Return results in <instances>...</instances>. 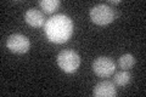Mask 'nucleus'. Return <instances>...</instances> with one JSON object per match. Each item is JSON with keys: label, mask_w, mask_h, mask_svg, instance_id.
<instances>
[{"label": "nucleus", "mask_w": 146, "mask_h": 97, "mask_svg": "<svg viewBox=\"0 0 146 97\" xmlns=\"http://www.w3.org/2000/svg\"><path fill=\"white\" fill-rule=\"evenodd\" d=\"M44 30L51 43L63 44L67 43L73 34V22L68 16L57 13L46 20Z\"/></svg>", "instance_id": "obj_1"}, {"label": "nucleus", "mask_w": 146, "mask_h": 97, "mask_svg": "<svg viewBox=\"0 0 146 97\" xmlns=\"http://www.w3.org/2000/svg\"><path fill=\"white\" fill-rule=\"evenodd\" d=\"M90 18L99 26L110 24L115 20V10L106 4H99L90 9Z\"/></svg>", "instance_id": "obj_2"}, {"label": "nucleus", "mask_w": 146, "mask_h": 97, "mask_svg": "<svg viewBox=\"0 0 146 97\" xmlns=\"http://www.w3.org/2000/svg\"><path fill=\"white\" fill-rule=\"evenodd\" d=\"M57 64L63 72L74 73L79 68L80 57L72 50H63L57 55Z\"/></svg>", "instance_id": "obj_3"}, {"label": "nucleus", "mask_w": 146, "mask_h": 97, "mask_svg": "<svg viewBox=\"0 0 146 97\" xmlns=\"http://www.w3.org/2000/svg\"><path fill=\"white\" fill-rule=\"evenodd\" d=\"M29 39L27 38L26 35L16 33V34H11L6 40V48L10 50L13 53H26L29 50Z\"/></svg>", "instance_id": "obj_4"}, {"label": "nucleus", "mask_w": 146, "mask_h": 97, "mask_svg": "<svg viewBox=\"0 0 146 97\" xmlns=\"http://www.w3.org/2000/svg\"><path fill=\"white\" fill-rule=\"evenodd\" d=\"M93 71L96 75L106 78L112 75V73H115L116 64L111 58L101 56V57L95 58V61L93 62Z\"/></svg>", "instance_id": "obj_5"}, {"label": "nucleus", "mask_w": 146, "mask_h": 97, "mask_svg": "<svg viewBox=\"0 0 146 97\" xmlns=\"http://www.w3.org/2000/svg\"><path fill=\"white\" fill-rule=\"evenodd\" d=\"M93 95L95 97H115L117 95L115 82L108 81V80L99 82V84L94 87Z\"/></svg>", "instance_id": "obj_6"}, {"label": "nucleus", "mask_w": 146, "mask_h": 97, "mask_svg": "<svg viewBox=\"0 0 146 97\" xmlns=\"http://www.w3.org/2000/svg\"><path fill=\"white\" fill-rule=\"evenodd\" d=\"M25 20L32 27H42L44 24L45 18H44L43 12H40L39 10H36V9L32 7V9H28V10L26 11V13H25Z\"/></svg>", "instance_id": "obj_7"}, {"label": "nucleus", "mask_w": 146, "mask_h": 97, "mask_svg": "<svg viewBox=\"0 0 146 97\" xmlns=\"http://www.w3.org/2000/svg\"><path fill=\"white\" fill-rule=\"evenodd\" d=\"M131 79V75L128 71H121V72H117L115 77H113V82L118 86H125L130 82Z\"/></svg>", "instance_id": "obj_8"}, {"label": "nucleus", "mask_w": 146, "mask_h": 97, "mask_svg": "<svg viewBox=\"0 0 146 97\" xmlns=\"http://www.w3.org/2000/svg\"><path fill=\"white\" fill-rule=\"evenodd\" d=\"M118 64L123 71H128L135 64V57L131 53H124L118 58Z\"/></svg>", "instance_id": "obj_9"}, {"label": "nucleus", "mask_w": 146, "mask_h": 97, "mask_svg": "<svg viewBox=\"0 0 146 97\" xmlns=\"http://www.w3.org/2000/svg\"><path fill=\"white\" fill-rule=\"evenodd\" d=\"M40 7L44 10V12L46 13H52L60 7L61 3L58 0H40L39 1Z\"/></svg>", "instance_id": "obj_10"}, {"label": "nucleus", "mask_w": 146, "mask_h": 97, "mask_svg": "<svg viewBox=\"0 0 146 97\" xmlns=\"http://www.w3.org/2000/svg\"><path fill=\"white\" fill-rule=\"evenodd\" d=\"M119 3L121 1H118V0H115V1H112V0H111V4H113V5H118Z\"/></svg>", "instance_id": "obj_11"}]
</instances>
